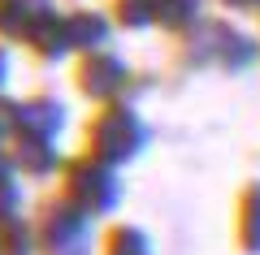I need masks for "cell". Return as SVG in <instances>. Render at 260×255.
I'll list each match as a JSON object with an SVG mask.
<instances>
[{
  "mask_svg": "<svg viewBox=\"0 0 260 255\" xmlns=\"http://www.w3.org/2000/svg\"><path fill=\"white\" fill-rule=\"evenodd\" d=\"M148 147V126L139 121V113L121 108V104H109L91 117L87 126V152L100 156L109 164H126Z\"/></svg>",
  "mask_w": 260,
  "mask_h": 255,
  "instance_id": "1",
  "label": "cell"
},
{
  "mask_svg": "<svg viewBox=\"0 0 260 255\" xmlns=\"http://www.w3.org/2000/svg\"><path fill=\"white\" fill-rule=\"evenodd\" d=\"M117 164L100 160V156H78V160L65 164V195L74 203H83L91 216H104V212H113L121 203V182L117 173H113Z\"/></svg>",
  "mask_w": 260,
  "mask_h": 255,
  "instance_id": "2",
  "label": "cell"
},
{
  "mask_svg": "<svg viewBox=\"0 0 260 255\" xmlns=\"http://www.w3.org/2000/svg\"><path fill=\"white\" fill-rule=\"evenodd\" d=\"M186 56L221 65V69H247L260 56V48H256V39H247L243 30L225 26V22H195L191 35H186Z\"/></svg>",
  "mask_w": 260,
  "mask_h": 255,
  "instance_id": "3",
  "label": "cell"
},
{
  "mask_svg": "<svg viewBox=\"0 0 260 255\" xmlns=\"http://www.w3.org/2000/svg\"><path fill=\"white\" fill-rule=\"evenodd\" d=\"M87 216L91 212L83 203H74L70 195L56 203H48L44 216H39V246L48 255H87L91 234H87Z\"/></svg>",
  "mask_w": 260,
  "mask_h": 255,
  "instance_id": "4",
  "label": "cell"
},
{
  "mask_svg": "<svg viewBox=\"0 0 260 255\" xmlns=\"http://www.w3.org/2000/svg\"><path fill=\"white\" fill-rule=\"evenodd\" d=\"M121 82H126V61L113 52H104V48H95V52H83V65H78V91L87 95V100H113V95L121 91Z\"/></svg>",
  "mask_w": 260,
  "mask_h": 255,
  "instance_id": "5",
  "label": "cell"
},
{
  "mask_svg": "<svg viewBox=\"0 0 260 255\" xmlns=\"http://www.w3.org/2000/svg\"><path fill=\"white\" fill-rule=\"evenodd\" d=\"M13 164H18L22 173L30 177H48L61 169V152H56L52 138L44 134H18V143H13Z\"/></svg>",
  "mask_w": 260,
  "mask_h": 255,
  "instance_id": "6",
  "label": "cell"
},
{
  "mask_svg": "<svg viewBox=\"0 0 260 255\" xmlns=\"http://www.w3.org/2000/svg\"><path fill=\"white\" fill-rule=\"evenodd\" d=\"M26 44L35 48L39 56H48V61H56V56H65V52H74V48H70V26H65V18H61L56 9L39 13V18L30 22Z\"/></svg>",
  "mask_w": 260,
  "mask_h": 255,
  "instance_id": "7",
  "label": "cell"
},
{
  "mask_svg": "<svg viewBox=\"0 0 260 255\" xmlns=\"http://www.w3.org/2000/svg\"><path fill=\"white\" fill-rule=\"evenodd\" d=\"M65 126V108L48 95H35V100H22V117H18V134H44L56 138V130Z\"/></svg>",
  "mask_w": 260,
  "mask_h": 255,
  "instance_id": "8",
  "label": "cell"
},
{
  "mask_svg": "<svg viewBox=\"0 0 260 255\" xmlns=\"http://www.w3.org/2000/svg\"><path fill=\"white\" fill-rule=\"evenodd\" d=\"M56 9L52 0H0V35L9 39H26L30 22L39 18V13Z\"/></svg>",
  "mask_w": 260,
  "mask_h": 255,
  "instance_id": "9",
  "label": "cell"
},
{
  "mask_svg": "<svg viewBox=\"0 0 260 255\" xmlns=\"http://www.w3.org/2000/svg\"><path fill=\"white\" fill-rule=\"evenodd\" d=\"M65 26H70V48H78V52H95V48H104V39H109V18L104 13H65Z\"/></svg>",
  "mask_w": 260,
  "mask_h": 255,
  "instance_id": "10",
  "label": "cell"
},
{
  "mask_svg": "<svg viewBox=\"0 0 260 255\" xmlns=\"http://www.w3.org/2000/svg\"><path fill=\"white\" fill-rule=\"evenodd\" d=\"M239 246L260 255V182H251L239 199Z\"/></svg>",
  "mask_w": 260,
  "mask_h": 255,
  "instance_id": "11",
  "label": "cell"
},
{
  "mask_svg": "<svg viewBox=\"0 0 260 255\" xmlns=\"http://www.w3.org/2000/svg\"><path fill=\"white\" fill-rule=\"evenodd\" d=\"M35 242H39V229H30L18 212L0 221V255H30Z\"/></svg>",
  "mask_w": 260,
  "mask_h": 255,
  "instance_id": "12",
  "label": "cell"
},
{
  "mask_svg": "<svg viewBox=\"0 0 260 255\" xmlns=\"http://www.w3.org/2000/svg\"><path fill=\"white\" fill-rule=\"evenodd\" d=\"M156 5V26L165 30H191L200 22V0H152Z\"/></svg>",
  "mask_w": 260,
  "mask_h": 255,
  "instance_id": "13",
  "label": "cell"
},
{
  "mask_svg": "<svg viewBox=\"0 0 260 255\" xmlns=\"http://www.w3.org/2000/svg\"><path fill=\"white\" fill-rule=\"evenodd\" d=\"M104 255H152V242L135 225H113L104 238Z\"/></svg>",
  "mask_w": 260,
  "mask_h": 255,
  "instance_id": "14",
  "label": "cell"
},
{
  "mask_svg": "<svg viewBox=\"0 0 260 255\" xmlns=\"http://www.w3.org/2000/svg\"><path fill=\"white\" fill-rule=\"evenodd\" d=\"M117 22L126 30H143V26H152V22H156V5H152V0H117Z\"/></svg>",
  "mask_w": 260,
  "mask_h": 255,
  "instance_id": "15",
  "label": "cell"
},
{
  "mask_svg": "<svg viewBox=\"0 0 260 255\" xmlns=\"http://www.w3.org/2000/svg\"><path fill=\"white\" fill-rule=\"evenodd\" d=\"M13 169H18L13 156L0 152V221L18 212V177H13Z\"/></svg>",
  "mask_w": 260,
  "mask_h": 255,
  "instance_id": "16",
  "label": "cell"
},
{
  "mask_svg": "<svg viewBox=\"0 0 260 255\" xmlns=\"http://www.w3.org/2000/svg\"><path fill=\"white\" fill-rule=\"evenodd\" d=\"M18 117H22V104H13L9 95H0V143L18 138Z\"/></svg>",
  "mask_w": 260,
  "mask_h": 255,
  "instance_id": "17",
  "label": "cell"
},
{
  "mask_svg": "<svg viewBox=\"0 0 260 255\" xmlns=\"http://www.w3.org/2000/svg\"><path fill=\"white\" fill-rule=\"evenodd\" d=\"M5 82H9V52L0 48V87H5Z\"/></svg>",
  "mask_w": 260,
  "mask_h": 255,
  "instance_id": "18",
  "label": "cell"
},
{
  "mask_svg": "<svg viewBox=\"0 0 260 255\" xmlns=\"http://www.w3.org/2000/svg\"><path fill=\"white\" fill-rule=\"evenodd\" d=\"M221 5H230V9H256L260 0H221Z\"/></svg>",
  "mask_w": 260,
  "mask_h": 255,
  "instance_id": "19",
  "label": "cell"
}]
</instances>
